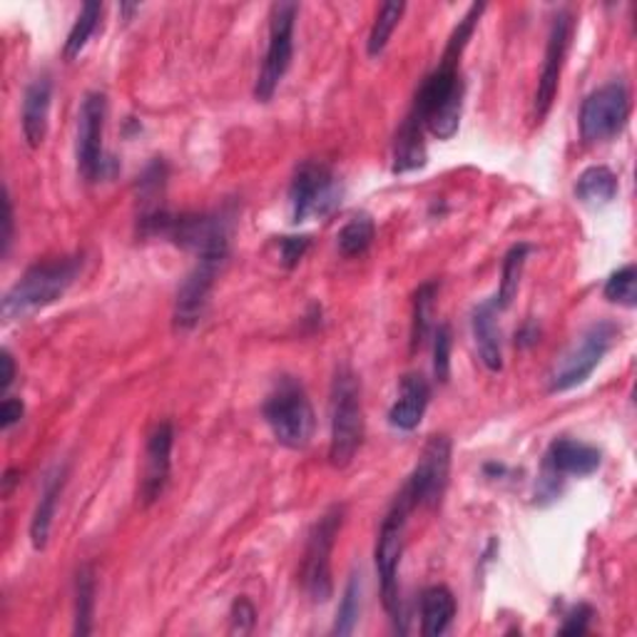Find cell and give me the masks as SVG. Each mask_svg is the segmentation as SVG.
<instances>
[{
  "label": "cell",
  "mask_w": 637,
  "mask_h": 637,
  "mask_svg": "<svg viewBox=\"0 0 637 637\" xmlns=\"http://www.w3.org/2000/svg\"><path fill=\"white\" fill-rule=\"evenodd\" d=\"M0 364H3V373H0V391L8 393L11 383L15 379V361L8 349H3V356H0Z\"/></svg>",
  "instance_id": "obj_38"
},
{
  "label": "cell",
  "mask_w": 637,
  "mask_h": 637,
  "mask_svg": "<svg viewBox=\"0 0 637 637\" xmlns=\"http://www.w3.org/2000/svg\"><path fill=\"white\" fill-rule=\"evenodd\" d=\"M426 127L416 118L406 115L396 133V145H393V172H411L426 165Z\"/></svg>",
  "instance_id": "obj_21"
},
{
  "label": "cell",
  "mask_w": 637,
  "mask_h": 637,
  "mask_svg": "<svg viewBox=\"0 0 637 637\" xmlns=\"http://www.w3.org/2000/svg\"><path fill=\"white\" fill-rule=\"evenodd\" d=\"M100 15H102V5L100 3H86V5H82V11L78 13V18H75V23L70 27L68 41H65V48H63L65 60L78 58V55L86 51V45L90 43L92 33L98 31Z\"/></svg>",
  "instance_id": "obj_28"
},
{
  "label": "cell",
  "mask_w": 637,
  "mask_h": 637,
  "mask_svg": "<svg viewBox=\"0 0 637 637\" xmlns=\"http://www.w3.org/2000/svg\"><path fill=\"white\" fill-rule=\"evenodd\" d=\"M431 401V387L421 373H406L401 379L399 399L389 411V424L399 431L418 428Z\"/></svg>",
  "instance_id": "obj_18"
},
{
  "label": "cell",
  "mask_w": 637,
  "mask_h": 637,
  "mask_svg": "<svg viewBox=\"0 0 637 637\" xmlns=\"http://www.w3.org/2000/svg\"><path fill=\"white\" fill-rule=\"evenodd\" d=\"M530 245L526 242H521V245L511 247L509 255L503 259V271H501V287H499V294H495V306L499 309H509L511 302L518 294V287H521V275H523V267H526V259L530 255Z\"/></svg>",
  "instance_id": "obj_26"
},
{
  "label": "cell",
  "mask_w": 637,
  "mask_h": 637,
  "mask_svg": "<svg viewBox=\"0 0 637 637\" xmlns=\"http://www.w3.org/2000/svg\"><path fill=\"white\" fill-rule=\"evenodd\" d=\"M573 13L560 11L552 18L548 45H546V58H543L538 90H536V123H543V118L548 115L552 108V100L558 96L560 75H563L566 55L570 48V37H573Z\"/></svg>",
  "instance_id": "obj_14"
},
{
  "label": "cell",
  "mask_w": 637,
  "mask_h": 637,
  "mask_svg": "<svg viewBox=\"0 0 637 637\" xmlns=\"http://www.w3.org/2000/svg\"><path fill=\"white\" fill-rule=\"evenodd\" d=\"M627 118H630V92H627L625 82H605L603 88L590 92L583 100L578 118L580 137L585 143H605L621 133Z\"/></svg>",
  "instance_id": "obj_11"
},
{
  "label": "cell",
  "mask_w": 637,
  "mask_h": 637,
  "mask_svg": "<svg viewBox=\"0 0 637 637\" xmlns=\"http://www.w3.org/2000/svg\"><path fill=\"white\" fill-rule=\"evenodd\" d=\"M309 245H312V237H306V234H302V237H282L279 239V255H282V265L287 269H294L299 261L304 259Z\"/></svg>",
  "instance_id": "obj_33"
},
{
  "label": "cell",
  "mask_w": 637,
  "mask_h": 637,
  "mask_svg": "<svg viewBox=\"0 0 637 637\" xmlns=\"http://www.w3.org/2000/svg\"><path fill=\"white\" fill-rule=\"evenodd\" d=\"M82 271V255L37 261L11 287L3 299V318L15 322L58 302Z\"/></svg>",
  "instance_id": "obj_2"
},
{
  "label": "cell",
  "mask_w": 637,
  "mask_h": 637,
  "mask_svg": "<svg viewBox=\"0 0 637 637\" xmlns=\"http://www.w3.org/2000/svg\"><path fill=\"white\" fill-rule=\"evenodd\" d=\"M342 200L344 185L329 165L309 159L297 167L292 185H289V210H292L294 224L326 217L339 210Z\"/></svg>",
  "instance_id": "obj_5"
},
{
  "label": "cell",
  "mask_w": 637,
  "mask_h": 637,
  "mask_svg": "<svg viewBox=\"0 0 637 637\" xmlns=\"http://www.w3.org/2000/svg\"><path fill=\"white\" fill-rule=\"evenodd\" d=\"M25 414V406L21 399H3V404H0V428L8 431L11 426H15L18 421L23 418Z\"/></svg>",
  "instance_id": "obj_37"
},
{
  "label": "cell",
  "mask_w": 637,
  "mask_h": 637,
  "mask_svg": "<svg viewBox=\"0 0 637 637\" xmlns=\"http://www.w3.org/2000/svg\"><path fill=\"white\" fill-rule=\"evenodd\" d=\"M406 11V3H383L377 13V21L371 25L369 41H367V51L371 58H379V55L387 51V45L391 41L393 31L401 23V15Z\"/></svg>",
  "instance_id": "obj_29"
},
{
  "label": "cell",
  "mask_w": 637,
  "mask_h": 637,
  "mask_svg": "<svg viewBox=\"0 0 637 637\" xmlns=\"http://www.w3.org/2000/svg\"><path fill=\"white\" fill-rule=\"evenodd\" d=\"M344 505H332L326 509L312 530H309L304 558H302V588L314 603H326L334 593L332 580V550L336 536L344 526Z\"/></svg>",
  "instance_id": "obj_6"
},
{
  "label": "cell",
  "mask_w": 637,
  "mask_h": 637,
  "mask_svg": "<svg viewBox=\"0 0 637 637\" xmlns=\"http://www.w3.org/2000/svg\"><path fill=\"white\" fill-rule=\"evenodd\" d=\"M456 617V597L446 585H434L421 595V633L442 637Z\"/></svg>",
  "instance_id": "obj_20"
},
{
  "label": "cell",
  "mask_w": 637,
  "mask_h": 637,
  "mask_svg": "<svg viewBox=\"0 0 637 637\" xmlns=\"http://www.w3.org/2000/svg\"><path fill=\"white\" fill-rule=\"evenodd\" d=\"M438 294V282H426L414 294V318H411V354L421 351L431 334V316H434V302Z\"/></svg>",
  "instance_id": "obj_25"
},
{
  "label": "cell",
  "mask_w": 637,
  "mask_h": 637,
  "mask_svg": "<svg viewBox=\"0 0 637 637\" xmlns=\"http://www.w3.org/2000/svg\"><path fill=\"white\" fill-rule=\"evenodd\" d=\"M261 414H265L267 426L282 446L299 451V448H306L309 442H312L316 426L314 409L312 401H309V393L297 379H279L275 389L269 391Z\"/></svg>",
  "instance_id": "obj_3"
},
{
  "label": "cell",
  "mask_w": 637,
  "mask_h": 637,
  "mask_svg": "<svg viewBox=\"0 0 637 637\" xmlns=\"http://www.w3.org/2000/svg\"><path fill=\"white\" fill-rule=\"evenodd\" d=\"M593 607L590 605H578L573 611L568 613L566 617V625L560 627V635H583L588 633L590 621H593Z\"/></svg>",
  "instance_id": "obj_35"
},
{
  "label": "cell",
  "mask_w": 637,
  "mask_h": 637,
  "mask_svg": "<svg viewBox=\"0 0 637 637\" xmlns=\"http://www.w3.org/2000/svg\"><path fill=\"white\" fill-rule=\"evenodd\" d=\"M515 342H518V346H526V349H528V346H533V344L538 342V326L533 324V322L523 324L521 332L515 334Z\"/></svg>",
  "instance_id": "obj_39"
},
{
  "label": "cell",
  "mask_w": 637,
  "mask_h": 637,
  "mask_svg": "<svg viewBox=\"0 0 637 637\" xmlns=\"http://www.w3.org/2000/svg\"><path fill=\"white\" fill-rule=\"evenodd\" d=\"M11 242H13V202H11V192H3V232H0V255L8 257L11 252Z\"/></svg>",
  "instance_id": "obj_36"
},
{
  "label": "cell",
  "mask_w": 637,
  "mask_h": 637,
  "mask_svg": "<svg viewBox=\"0 0 637 637\" xmlns=\"http://www.w3.org/2000/svg\"><path fill=\"white\" fill-rule=\"evenodd\" d=\"M373 237H377V224H373V220L369 214H356V217H351L342 227L336 245H339L344 257H361L373 245Z\"/></svg>",
  "instance_id": "obj_27"
},
{
  "label": "cell",
  "mask_w": 637,
  "mask_h": 637,
  "mask_svg": "<svg viewBox=\"0 0 637 637\" xmlns=\"http://www.w3.org/2000/svg\"><path fill=\"white\" fill-rule=\"evenodd\" d=\"M603 463V456L595 446L575 442V438H556L546 454V481H558L563 476H593Z\"/></svg>",
  "instance_id": "obj_16"
},
{
  "label": "cell",
  "mask_w": 637,
  "mask_h": 637,
  "mask_svg": "<svg viewBox=\"0 0 637 637\" xmlns=\"http://www.w3.org/2000/svg\"><path fill=\"white\" fill-rule=\"evenodd\" d=\"M364 442L361 387L351 369L336 371L332 387V442L329 461L334 468H346Z\"/></svg>",
  "instance_id": "obj_4"
},
{
  "label": "cell",
  "mask_w": 637,
  "mask_h": 637,
  "mask_svg": "<svg viewBox=\"0 0 637 637\" xmlns=\"http://www.w3.org/2000/svg\"><path fill=\"white\" fill-rule=\"evenodd\" d=\"M448 476H451V442L444 434L431 436L399 495H404L414 511L436 509L446 493Z\"/></svg>",
  "instance_id": "obj_9"
},
{
  "label": "cell",
  "mask_w": 637,
  "mask_h": 637,
  "mask_svg": "<svg viewBox=\"0 0 637 637\" xmlns=\"http://www.w3.org/2000/svg\"><path fill=\"white\" fill-rule=\"evenodd\" d=\"M299 5L297 3H275L269 15V45L261 65L255 98L259 102H269L275 98L277 88L282 86L284 75L294 58V23Z\"/></svg>",
  "instance_id": "obj_8"
},
{
  "label": "cell",
  "mask_w": 637,
  "mask_h": 637,
  "mask_svg": "<svg viewBox=\"0 0 637 637\" xmlns=\"http://www.w3.org/2000/svg\"><path fill=\"white\" fill-rule=\"evenodd\" d=\"M65 473H68L65 468H55V471L48 476L45 489L41 493V501H37V509L33 513L31 540H33V548H37V550H43L45 546H48L55 509H58V499H60L63 485H65Z\"/></svg>",
  "instance_id": "obj_22"
},
{
  "label": "cell",
  "mask_w": 637,
  "mask_h": 637,
  "mask_svg": "<svg viewBox=\"0 0 637 637\" xmlns=\"http://www.w3.org/2000/svg\"><path fill=\"white\" fill-rule=\"evenodd\" d=\"M621 185H617V175L605 165H593L578 177L575 182V197L588 208H605L611 204Z\"/></svg>",
  "instance_id": "obj_23"
},
{
  "label": "cell",
  "mask_w": 637,
  "mask_h": 637,
  "mask_svg": "<svg viewBox=\"0 0 637 637\" xmlns=\"http://www.w3.org/2000/svg\"><path fill=\"white\" fill-rule=\"evenodd\" d=\"M499 312H501V309L495 306V299H489V302L478 304L473 316H471L478 356H481L483 367L489 369V371H501L503 369L501 329H499V322H495V314H499Z\"/></svg>",
  "instance_id": "obj_19"
},
{
  "label": "cell",
  "mask_w": 637,
  "mask_h": 637,
  "mask_svg": "<svg viewBox=\"0 0 637 637\" xmlns=\"http://www.w3.org/2000/svg\"><path fill=\"white\" fill-rule=\"evenodd\" d=\"M230 252H208L200 255L194 269L187 275V279L177 292L175 302V329L177 332H192L197 324L202 322L204 312H208L210 297L214 282H217L220 269L227 261Z\"/></svg>",
  "instance_id": "obj_13"
},
{
  "label": "cell",
  "mask_w": 637,
  "mask_h": 637,
  "mask_svg": "<svg viewBox=\"0 0 637 637\" xmlns=\"http://www.w3.org/2000/svg\"><path fill=\"white\" fill-rule=\"evenodd\" d=\"M414 513L404 495H396V501L391 503L387 518L381 523L379 540H377V570L381 578V597L387 613L393 617V623L399 627L401 617V597H399V563L401 552H404V533L409 515Z\"/></svg>",
  "instance_id": "obj_7"
},
{
  "label": "cell",
  "mask_w": 637,
  "mask_h": 637,
  "mask_svg": "<svg viewBox=\"0 0 637 637\" xmlns=\"http://www.w3.org/2000/svg\"><path fill=\"white\" fill-rule=\"evenodd\" d=\"M105 120H108V96L100 90H90L82 98V105L78 112V172L86 182H98L105 175V167L110 159L102 149V135H105Z\"/></svg>",
  "instance_id": "obj_12"
},
{
  "label": "cell",
  "mask_w": 637,
  "mask_h": 637,
  "mask_svg": "<svg viewBox=\"0 0 637 637\" xmlns=\"http://www.w3.org/2000/svg\"><path fill=\"white\" fill-rule=\"evenodd\" d=\"M53 105V80L51 75H41L31 86L25 88L23 96V137L27 147H41L48 135V120Z\"/></svg>",
  "instance_id": "obj_17"
},
{
  "label": "cell",
  "mask_w": 637,
  "mask_h": 637,
  "mask_svg": "<svg viewBox=\"0 0 637 637\" xmlns=\"http://www.w3.org/2000/svg\"><path fill=\"white\" fill-rule=\"evenodd\" d=\"M172 446H175V428L170 421H159L149 431L145 446V471L143 483H139V499L145 505H153L159 495L165 493L170 483L172 471Z\"/></svg>",
  "instance_id": "obj_15"
},
{
  "label": "cell",
  "mask_w": 637,
  "mask_h": 637,
  "mask_svg": "<svg viewBox=\"0 0 637 637\" xmlns=\"http://www.w3.org/2000/svg\"><path fill=\"white\" fill-rule=\"evenodd\" d=\"M361 575H351L349 583H346L344 590V597H342V605L339 611H336V621L332 633L334 635H351L356 630V625H359V615H361Z\"/></svg>",
  "instance_id": "obj_30"
},
{
  "label": "cell",
  "mask_w": 637,
  "mask_h": 637,
  "mask_svg": "<svg viewBox=\"0 0 637 637\" xmlns=\"http://www.w3.org/2000/svg\"><path fill=\"white\" fill-rule=\"evenodd\" d=\"M255 621H257L255 605H252L247 597H237L232 605V630L249 633L252 627H255Z\"/></svg>",
  "instance_id": "obj_34"
},
{
  "label": "cell",
  "mask_w": 637,
  "mask_h": 637,
  "mask_svg": "<svg viewBox=\"0 0 637 637\" xmlns=\"http://www.w3.org/2000/svg\"><path fill=\"white\" fill-rule=\"evenodd\" d=\"M92 615H96V573L90 566H82L75 573V627L72 633L86 637L92 633Z\"/></svg>",
  "instance_id": "obj_24"
},
{
  "label": "cell",
  "mask_w": 637,
  "mask_h": 637,
  "mask_svg": "<svg viewBox=\"0 0 637 637\" xmlns=\"http://www.w3.org/2000/svg\"><path fill=\"white\" fill-rule=\"evenodd\" d=\"M603 294L607 302L633 309L637 306V269L635 265H625L607 277Z\"/></svg>",
  "instance_id": "obj_31"
},
{
  "label": "cell",
  "mask_w": 637,
  "mask_h": 637,
  "mask_svg": "<svg viewBox=\"0 0 637 637\" xmlns=\"http://www.w3.org/2000/svg\"><path fill=\"white\" fill-rule=\"evenodd\" d=\"M21 473L18 471H8L5 473V478H3V495H11V491H13V485L21 481V478H18Z\"/></svg>",
  "instance_id": "obj_40"
},
{
  "label": "cell",
  "mask_w": 637,
  "mask_h": 637,
  "mask_svg": "<svg viewBox=\"0 0 637 637\" xmlns=\"http://www.w3.org/2000/svg\"><path fill=\"white\" fill-rule=\"evenodd\" d=\"M434 377L446 383L448 377H451V349H454V336H451V326L442 324L436 329L434 336Z\"/></svg>",
  "instance_id": "obj_32"
},
{
  "label": "cell",
  "mask_w": 637,
  "mask_h": 637,
  "mask_svg": "<svg viewBox=\"0 0 637 637\" xmlns=\"http://www.w3.org/2000/svg\"><path fill=\"white\" fill-rule=\"evenodd\" d=\"M483 11H485L483 3H473L468 8L463 21L456 25V31L448 37L442 63H438V68L434 72H428L426 80L421 82L414 105L409 110V115L416 118L418 123L438 139H451L458 133V125H461L463 112L461 55L468 41H471Z\"/></svg>",
  "instance_id": "obj_1"
},
{
  "label": "cell",
  "mask_w": 637,
  "mask_h": 637,
  "mask_svg": "<svg viewBox=\"0 0 637 637\" xmlns=\"http://www.w3.org/2000/svg\"><path fill=\"white\" fill-rule=\"evenodd\" d=\"M617 329L611 322H597L590 326V329L580 336V342L570 349L563 359L558 361V367L552 369L548 391L550 393H563L580 387L590 379L597 367H601L603 356L611 351V346L615 342Z\"/></svg>",
  "instance_id": "obj_10"
}]
</instances>
